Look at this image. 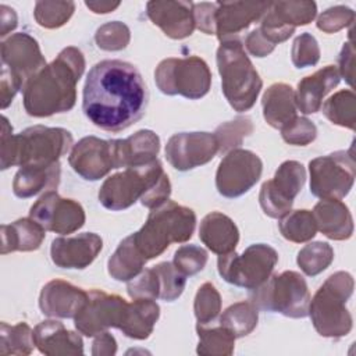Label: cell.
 Instances as JSON below:
<instances>
[{
    "label": "cell",
    "instance_id": "6da1fadb",
    "mask_svg": "<svg viewBox=\"0 0 356 356\" xmlns=\"http://www.w3.org/2000/svg\"><path fill=\"white\" fill-rule=\"evenodd\" d=\"M147 86L138 68L122 60H103L88 72L82 92L86 118L107 132L139 121L147 107Z\"/></svg>",
    "mask_w": 356,
    "mask_h": 356
},
{
    "label": "cell",
    "instance_id": "7a4b0ae2",
    "mask_svg": "<svg viewBox=\"0 0 356 356\" xmlns=\"http://www.w3.org/2000/svg\"><path fill=\"white\" fill-rule=\"evenodd\" d=\"M85 57L74 46L35 74L22 89L25 111L38 118L70 111L76 102V83L85 71Z\"/></svg>",
    "mask_w": 356,
    "mask_h": 356
},
{
    "label": "cell",
    "instance_id": "3957f363",
    "mask_svg": "<svg viewBox=\"0 0 356 356\" xmlns=\"http://www.w3.org/2000/svg\"><path fill=\"white\" fill-rule=\"evenodd\" d=\"M171 184L161 163L154 161L128 167L106 178L99 189V202L103 207L118 211L131 207L136 200L147 209H154L168 200Z\"/></svg>",
    "mask_w": 356,
    "mask_h": 356
},
{
    "label": "cell",
    "instance_id": "277c9868",
    "mask_svg": "<svg viewBox=\"0 0 356 356\" xmlns=\"http://www.w3.org/2000/svg\"><path fill=\"white\" fill-rule=\"evenodd\" d=\"M72 143L71 132L60 127L33 125L13 135V127L3 115L0 168L56 163L71 149Z\"/></svg>",
    "mask_w": 356,
    "mask_h": 356
},
{
    "label": "cell",
    "instance_id": "5b68a950",
    "mask_svg": "<svg viewBox=\"0 0 356 356\" xmlns=\"http://www.w3.org/2000/svg\"><path fill=\"white\" fill-rule=\"evenodd\" d=\"M196 214L192 209L172 200L152 209L146 222L134 232V242L146 260L160 256L171 243H182L192 238Z\"/></svg>",
    "mask_w": 356,
    "mask_h": 356
},
{
    "label": "cell",
    "instance_id": "8992f818",
    "mask_svg": "<svg viewBox=\"0 0 356 356\" xmlns=\"http://www.w3.org/2000/svg\"><path fill=\"white\" fill-rule=\"evenodd\" d=\"M216 58L221 76V89L229 106L238 113L250 110L257 100L263 82L245 53L241 40L229 39L221 42Z\"/></svg>",
    "mask_w": 356,
    "mask_h": 356
},
{
    "label": "cell",
    "instance_id": "52a82bcc",
    "mask_svg": "<svg viewBox=\"0 0 356 356\" xmlns=\"http://www.w3.org/2000/svg\"><path fill=\"white\" fill-rule=\"evenodd\" d=\"M353 288V277L346 271H337L323 282L310 299L307 314L321 337L341 338L350 332L353 318L345 305L352 296Z\"/></svg>",
    "mask_w": 356,
    "mask_h": 356
},
{
    "label": "cell",
    "instance_id": "ba28073f",
    "mask_svg": "<svg viewBox=\"0 0 356 356\" xmlns=\"http://www.w3.org/2000/svg\"><path fill=\"white\" fill-rule=\"evenodd\" d=\"M0 102L4 110L11 104L15 95L24 89L25 83L46 65V60L36 39L25 32H18L4 39L0 46Z\"/></svg>",
    "mask_w": 356,
    "mask_h": 356
},
{
    "label": "cell",
    "instance_id": "9c48e42d",
    "mask_svg": "<svg viewBox=\"0 0 356 356\" xmlns=\"http://www.w3.org/2000/svg\"><path fill=\"white\" fill-rule=\"evenodd\" d=\"M249 299L257 310L303 318L309 313L310 292L303 275L296 271H284L270 275L260 286L252 289Z\"/></svg>",
    "mask_w": 356,
    "mask_h": 356
},
{
    "label": "cell",
    "instance_id": "30bf717a",
    "mask_svg": "<svg viewBox=\"0 0 356 356\" xmlns=\"http://www.w3.org/2000/svg\"><path fill=\"white\" fill-rule=\"evenodd\" d=\"M154 82L164 95H181L196 100L209 93L211 72L207 63L197 56L170 57L160 61L156 67Z\"/></svg>",
    "mask_w": 356,
    "mask_h": 356
},
{
    "label": "cell",
    "instance_id": "8fae6325",
    "mask_svg": "<svg viewBox=\"0 0 356 356\" xmlns=\"http://www.w3.org/2000/svg\"><path fill=\"white\" fill-rule=\"evenodd\" d=\"M277 261L278 253L274 248L266 243H253L241 254L235 250L220 254L217 270L228 284L252 291L271 275Z\"/></svg>",
    "mask_w": 356,
    "mask_h": 356
},
{
    "label": "cell",
    "instance_id": "7c38bea8",
    "mask_svg": "<svg viewBox=\"0 0 356 356\" xmlns=\"http://www.w3.org/2000/svg\"><path fill=\"white\" fill-rule=\"evenodd\" d=\"M310 192L320 199H342L355 182L353 150H339L316 157L309 163Z\"/></svg>",
    "mask_w": 356,
    "mask_h": 356
},
{
    "label": "cell",
    "instance_id": "4fadbf2b",
    "mask_svg": "<svg viewBox=\"0 0 356 356\" xmlns=\"http://www.w3.org/2000/svg\"><path fill=\"white\" fill-rule=\"evenodd\" d=\"M129 303L118 296L100 289L88 292V300L74 317L75 328L85 337H96L110 327L121 330L128 317Z\"/></svg>",
    "mask_w": 356,
    "mask_h": 356
},
{
    "label": "cell",
    "instance_id": "5bb4252c",
    "mask_svg": "<svg viewBox=\"0 0 356 356\" xmlns=\"http://www.w3.org/2000/svg\"><path fill=\"white\" fill-rule=\"evenodd\" d=\"M306 181L305 167L295 160L284 161L274 177L263 182L259 203L271 218H281L291 211L293 199L302 191Z\"/></svg>",
    "mask_w": 356,
    "mask_h": 356
},
{
    "label": "cell",
    "instance_id": "9a60e30c",
    "mask_svg": "<svg viewBox=\"0 0 356 356\" xmlns=\"http://www.w3.org/2000/svg\"><path fill=\"white\" fill-rule=\"evenodd\" d=\"M261 172L263 163L256 153L246 149H234L218 164L216 188L224 197H239L256 185Z\"/></svg>",
    "mask_w": 356,
    "mask_h": 356
},
{
    "label": "cell",
    "instance_id": "2e32d148",
    "mask_svg": "<svg viewBox=\"0 0 356 356\" xmlns=\"http://www.w3.org/2000/svg\"><path fill=\"white\" fill-rule=\"evenodd\" d=\"M316 14L317 6L314 1H271L257 31L275 47L289 39L296 26L310 24Z\"/></svg>",
    "mask_w": 356,
    "mask_h": 356
},
{
    "label": "cell",
    "instance_id": "e0dca14e",
    "mask_svg": "<svg viewBox=\"0 0 356 356\" xmlns=\"http://www.w3.org/2000/svg\"><path fill=\"white\" fill-rule=\"evenodd\" d=\"M29 217L46 231L68 235L85 224V210L74 199L61 197L56 191L44 192L29 210Z\"/></svg>",
    "mask_w": 356,
    "mask_h": 356
},
{
    "label": "cell",
    "instance_id": "ac0fdd59",
    "mask_svg": "<svg viewBox=\"0 0 356 356\" xmlns=\"http://www.w3.org/2000/svg\"><path fill=\"white\" fill-rule=\"evenodd\" d=\"M68 163L86 181H97L111 170L118 168L115 139L85 136L71 149Z\"/></svg>",
    "mask_w": 356,
    "mask_h": 356
},
{
    "label": "cell",
    "instance_id": "d6986e66",
    "mask_svg": "<svg viewBox=\"0 0 356 356\" xmlns=\"http://www.w3.org/2000/svg\"><path fill=\"white\" fill-rule=\"evenodd\" d=\"M218 153V142L211 132L174 134L165 145V159L178 171H189L207 164Z\"/></svg>",
    "mask_w": 356,
    "mask_h": 356
},
{
    "label": "cell",
    "instance_id": "ffe728a7",
    "mask_svg": "<svg viewBox=\"0 0 356 356\" xmlns=\"http://www.w3.org/2000/svg\"><path fill=\"white\" fill-rule=\"evenodd\" d=\"M271 1H217L214 10V35L220 42L238 39V35L260 19Z\"/></svg>",
    "mask_w": 356,
    "mask_h": 356
},
{
    "label": "cell",
    "instance_id": "44dd1931",
    "mask_svg": "<svg viewBox=\"0 0 356 356\" xmlns=\"http://www.w3.org/2000/svg\"><path fill=\"white\" fill-rule=\"evenodd\" d=\"M103 248L102 238L95 232H83L75 236H60L50 246L51 261L61 268H86L97 257Z\"/></svg>",
    "mask_w": 356,
    "mask_h": 356
},
{
    "label": "cell",
    "instance_id": "7402d4cb",
    "mask_svg": "<svg viewBox=\"0 0 356 356\" xmlns=\"http://www.w3.org/2000/svg\"><path fill=\"white\" fill-rule=\"evenodd\" d=\"M146 14L171 39H185L196 28L192 1L152 0L146 4Z\"/></svg>",
    "mask_w": 356,
    "mask_h": 356
},
{
    "label": "cell",
    "instance_id": "603a6c76",
    "mask_svg": "<svg viewBox=\"0 0 356 356\" xmlns=\"http://www.w3.org/2000/svg\"><path fill=\"white\" fill-rule=\"evenodd\" d=\"M88 300V292L64 280H51L40 291L39 307L47 317L74 318Z\"/></svg>",
    "mask_w": 356,
    "mask_h": 356
},
{
    "label": "cell",
    "instance_id": "cb8c5ba5",
    "mask_svg": "<svg viewBox=\"0 0 356 356\" xmlns=\"http://www.w3.org/2000/svg\"><path fill=\"white\" fill-rule=\"evenodd\" d=\"M35 346L47 356H75L83 353L79 334L70 331L57 320H44L33 330Z\"/></svg>",
    "mask_w": 356,
    "mask_h": 356
},
{
    "label": "cell",
    "instance_id": "d4e9b609",
    "mask_svg": "<svg viewBox=\"0 0 356 356\" xmlns=\"http://www.w3.org/2000/svg\"><path fill=\"white\" fill-rule=\"evenodd\" d=\"M341 81L335 65H325L314 74L305 76L295 92L296 107L303 114H314L320 110L324 97L338 86Z\"/></svg>",
    "mask_w": 356,
    "mask_h": 356
},
{
    "label": "cell",
    "instance_id": "484cf974",
    "mask_svg": "<svg viewBox=\"0 0 356 356\" xmlns=\"http://www.w3.org/2000/svg\"><path fill=\"white\" fill-rule=\"evenodd\" d=\"M60 163L51 164H26L14 175L13 192L17 197L28 199L40 192L54 191L60 184Z\"/></svg>",
    "mask_w": 356,
    "mask_h": 356
},
{
    "label": "cell",
    "instance_id": "4316f807",
    "mask_svg": "<svg viewBox=\"0 0 356 356\" xmlns=\"http://www.w3.org/2000/svg\"><path fill=\"white\" fill-rule=\"evenodd\" d=\"M317 229L332 241L349 239L353 234V218L348 206L339 199H321L313 209Z\"/></svg>",
    "mask_w": 356,
    "mask_h": 356
},
{
    "label": "cell",
    "instance_id": "83f0119b",
    "mask_svg": "<svg viewBox=\"0 0 356 356\" xmlns=\"http://www.w3.org/2000/svg\"><path fill=\"white\" fill-rule=\"evenodd\" d=\"M199 238L209 250L220 256L235 250L239 242V231L228 216L211 211L200 222Z\"/></svg>",
    "mask_w": 356,
    "mask_h": 356
},
{
    "label": "cell",
    "instance_id": "f1b7e54d",
    "mask_svg": "<svg viewBox=\"0 0 356 356\" xmlns=\"http://www.w3.org/2000/svg\"><path fill=\"white\" fill-rule=\"evenodd\" d=\"M118 168L139 167L157 159L160 138L150 129H140L127 139H115Z\"/></svg>",
    "mask_w": 356,
    "mask_h": 356
},
{
    "label": "cell",
    "instance_id": "f546056e",
    "mask_svg": "<svg viewBox=\"0 0 356 356\" xmlns=\"http://www.w3.org/2000/svg\"><path fill=\"white\" fill-rule=\"evenodd\" d=\"M261 106L266 122L280 131L298 117L295 90L284 82L273 83L266 89Z\"/></svg>",
    "mask_w": 356,
    "mask_h": 356
},
{
    "label": "cell",
    "instance_id": "4dcf8cb0",
    "mask_svg": "<svg viewBox=\"0 0 356 356\" xmlns=\"http://www.w3.org/2000/svg\"><path fill=\"white\" fill-rule=\"evenodd\" d=\"M46 229L31 217L18 218L1 225V254L11 252H32L40 248Z\"/></svg>",
    "mask_w": 356,
    "mask_h": 356
},
{
    "label": "cell",
    "instance_id": "1f68e13d",
    "mask_svg": "<svg viewBox=\"0 0 356 356\" xmlns=\"http://www.w3.org/2000/svg\"><path fill=\"white\" fill-rule=\"evenodd\" d=\"M146 261L147 260L136 248L131 234L120 242L114 253L110 256L107 270L115 281H131L143 270Z\"/></svg>",
    "mask_w": 356,
    "mask_h": 356
},
{
    "label": "cell",
    "instance_id": "d6a6232c",
    "mask_svg": "<svg viewBox=\"0 0 356 356\" xmlns=\"http://www.w3.org/2000/svg\"><path fill=\"white\" fill-rule=\"evenodd\" d=\"M160 317V307L154 299H134L129 303L128 317L121 331L132 339H146L153 332V328Z\"/></svg>",
    "mask_w": 356,
    "mask_h": 356
},
{
    "label": "cell",
    "instance_id": "836d02e7",
    "mask_svg": "<svg viewBox=\"0 0 356 356\" xmlns=\"http://www.w3.org/2000/svg\"><path fill=\"white\" fill-rule=\"evenodd\" d=\"M196 332L199 343L196 352L203 356H229L234 352L235 337L229 330L218 325L209 327L207 324H197Z\"/></svg>",
    "mask_w": 356,
    "mask_h": 356
},
{
    "label": "cell",
    "instance_id": "e575fe53",
    "mask_svg": "<svg viewBox=\"0 0 356 356\" xmlns=\"http://www.w3.org/2000/svg\"><path fill=\"white\" fill-rule=\"evenodd\" d=\"M35 348L33 331L26 323H17L14 325L3 321L0 324V355H31Z\"/></svg>",
    "mask_w": 356,
    "mask_h": 356
},
{
    "label": "cell",
    "instance_id": "d590c367",
    "mask_svg": "<svg viewBox=\"0 0 356 356\" xmlns=\"http://www.w3.org/2000/svg\"><path fill=\"white\" fill-rule=\"evenodd\" d=\"M259 312L252 302H236L228 306L220 317V324L235 338L249 335L257 325Z\"/></svg>",
    "mask_w": 356,
    "mask_h": 356
},
{
    "label": "cell",
    "instance_id": "8d00e7d4",
    "mask_svg": "<svg viewBox=\"0 0 356 356\" xmlns=\"http://www.w3.org/2000/svg\"><path fill=\"white\" fill-rule=\"evenodd\" d=\"M281 235L293 243H303L316 236L317 225L310 210H293L281 217L278 222Z\"/></svg>",
    "mask_w": 356,
    "mask_h": 356
},
{
    "label": "cell",
    "instance_id": "74e56055",
    "mask_svg": "<svg viewBox=\"0 0 356 356\" xmlns=\"http://www.w3.org/2000/svg\"><path fill=\"white\" fill-rule=\"evenodd\" d=\"M323 114L335 125L355 129L356 124V97L353 90H339L323 104Z\"/></svg>",
    "mask_w": 356,
    "mask_h": 356
},
{
    "label": "cell",
    "instance_id": "f35d334b",
    "mask_svg": "<svg viewBox=\"0 0 356 356\" xmlns=\"http://www.w3.org/2000/svg\"><path fill=\"white\" fill-rule=\"evenodd\" d=\"M334 260V249L327 242H312L305 245L296 257V263L300 270L309 275L314 277L323 273Z\"/></svg>",
    "mask_w": 356,
    "mask_h": 356
},
{
    "label": "cell",
    "instance_id": "ab89813d",
    "mask_svg": "<svg viewBox=\"0 0 356 356\" xmlns=\"http://www.w3.org/2000/svg\"><path fill=\"white\" fill-rule=\"evenodd\" d=\"M75 11L74 1H36L33 17L46 29H56L68 22Z\"/></svg>",
    "mask_w": 356,
    "mask_h": 356
},
{
    "label": "cell",
    "instance_id": "60d3db41",
    "mask_svg": "<svg viewBox=\"0 0 356 356\" xmlns=\"http://www.w3.org/2000/svg\"><path fill=\"white\" fill-rule=\"evenodd\" d=\"M253 132V124L248 117H236L217 127L214 135L218 142V153H228L238 149L243 138Z\"/></svg>",
    "mask_w": 356,
    "mask_h": 356
},
{
    "label": "cell",
    "instance_id": "b9f144b4",
    "mask_svg": "<svg viewBox=\"0 0 356 356\" xmlns=\"http://www.w3.org/2000/svg\"><path fill=\"white\" fill-rule=\"evenodd\" d=\"M153 270L159 280V299L165 302H174L178 299L185 289L186 275H184L174 263L170 261H161L153 266Z\"/></svg>",
    "mask_w": 356,
    "mask_h": 356
},
{
    "label": "cell",
    "instance_id": "7bdbcfd3",
    "mask_svg": "<svg viewBox=\"0 0 356 356\" xmlns=\"http://www.w3.org/2000/svg\"><path fill=\"white\" fill-rule=\"evenodd\" d=\"M193 312L197 324L214 323L221 312V296L211 282H204L196 292Z\"/></svg>",
    "mask_w": 356,
    "mask_h": 356
},
{
    "label": "cell",
    "instance_id": "ee69618b",
    "mask_svg": "<svg viewBox=\"0 0 356 356\" xmlns=\"http://www.w3.org/2000/svg\"><path fill=\"white\" fill-rule=\"evenodd\" d=\"M129 40L131 31L125 24L120 21L106 22L99 26L95 33V42L97 47L106 51H120L128 46Z\"/></svg>",
    "mask_w": 356,
    "mask_h": 356
},
{
    "label": "cell",
    "instance_id": "f6af8a7d",
    "mask_svg": "<svg viewBox=\"0 0 356 356\" xmlns=\"http://www.w3.org/2000/svg\"><path fill=\"white\" fill-rule=\"evenodd\" d=\"M207 252L196 245H182L174 253V266L184 275H195L202 271L207 263Z\"/></svg>",
    "mask_w": 356,
    "mask_h": 356
},
{
    "label": "cell",
    "instance_id": "bcb514c9",
    "mask_svg": "<svg viewBox=\"0 0 356 356\" xmlns=\"http://www.w3.org/2000/svg\"><path fill=\"white\" fill-rule=\"evenodd\" d=\"M291 57L296 68L316 65L320 60V47L316 38L309 32L296 36L292 43Z\"/></svg>",
    "mask_w": 356,
    "mask_h": 356
},
{
    "label": "cell",
    "instance_id": "7dc6e473",
    "mask_svg": "<svg viewBox=\"0 0 356 356\" xmlns=\"http://www.w3.org/2000/svg\"><path fill=\"white\" fill-rule=\"evenodd\" d=\"M355 21V11L346 6H334L327 8L317 18V28L325 33H335Z\"/></svg>",
    "mask_w": 356,
    "mask_h": 356
},
{
    "label": "cell",
    "instance_id": "c3c4849f",
    "mask_svg": "<svg viewBox=\"0 0 356 356\" xmlns=\"http://www.w3.org/2000/svg\"><path fill=\"white\" fill-rule=\"evenodd\" d=\"M282 139L293 146H306L317 136L316 125L306 117H296L281 129Z\"/></svg>",
    "mask_w": 356,
    "mask_h": 356
},
{
    "label": "cell",
    "instance_id": "681fc988",
    "mask_svg": "<svg viewBox=\"0 0 356 356\" xmlns=\"http://www.w3.org/2000/svg\"><path fill=\"white\" fill-rule=\"evenodd\" d=\"M127 292L132 299H159V280L153 267L142 270L135 278L128 281Z\"/></svg>",
    "mask_w": 356,
    "mask_h": 356
},
{
    "label": "cell",
    "instance_id": "f907efd6",
    "mask_svg": "<svg viewBox=\"0 0 356 356\" xmlns=\"http://www.w3.org/2000/svg\"><path fill=\"white\" fill-rule=\"evenodd\" d=\"M214 10L216 3H193V18L195 25L197 29H200L206 35H214Z\"/></svg>",
    "mask_w": 356,
    "mask_h": 356
},
{
    "label": "cell",
    "instance_id": "816d5d0a",
    "mask_svg": "<svg viewBox=\"0 0 356 356\" xmlns=\"http://www.w3.org/2000/svg\"><path fill=\"white\" fill-rule=\"evenodd\" d=\"M339 76H342L350 86H353V67H355V49L352 42L343 43L338 57Z\"/></svg>",
    "mask_w": 356,
    "mask_h": 356
},
{
    "label": "cell",
    "instance_id": "f5cc1de1",
    "mask_svg": "<svg viewBox=\"0 0 356 356\" xmlns=\"http://www.w3.org/2000/svg\"><path fill=\"white\" fill-rule=\"evenodd\" d=\"M245 46L248 49V51L254 56V57H266L268 56L273 50L274 46H271L261 35L260 32L256 29H253L245 39Z\"/></svg>",
    "mask_w": 356,
    "mask_h": 356
},
{
    "label": "cell",
    "instance_id": "db71d44e",
    "mask_svg": "<svg viewBox=\"0 0 356 356\" xmlns=\"http://www.w3.org/2000/svg\"><path fill=\"white\" fill-rule=\"evenodd\" d=\"M117 352L115 338L108 332L103 331L96 335L92 343V355L93 356H113Z\"/></svg>",
    "mask_w": 356,
    "mask_h": 356
},
{
    "label": "cell",
    "instance_id": "11a10c76",
    "mask_svg": "<svg viewBox=\"0 0 356 356\" xmlns=\"http://www.w3.org/2000/svg\"><path fill=\"white\" fill-rule=\"evenodd\" d=\"M17 14L14 11V8L1 4L0 6V36L4 38L8 32H11L13 29H15L17 26Z\"/></svg>",
    "mask_w": 356,
    "mask_h": 356
},
{
    "label": "cell",
    "instance_id": "9f6ffc18",
    "mask_svg": "<svg viewBox=\"0 0 356 356\" xmlns=\"http://www.w3.org/2000/svg\"><path fill=\"white\" fill-rule=\"evenodd\" d=\"M85 6L96 14H107L114 11L120 6V1H85Z\"/></svg>",
    "mask_w": 356,
    "mask_h": 356
}]
</instances>
